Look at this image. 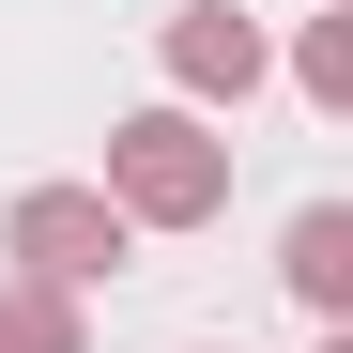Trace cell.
<instances>
[{"instance_id": "obj_3", "label": "cell", "mask_w": 353, "mask_h": 353, "mask_svg": "<svg viewBox=\"0 0 353 353\" xmlns=\"http://www.w3.org/2000/svg\"><path fill=\"white\" fill-rule=\"evenodd\" d=\"M169 77H185V92H246L261 77V31L230 16V0H215V16H169Z\"/></svg>"}, {"instance_id": "obj_1", "label": "cell", "mask_w": 353, "mask_h": 353, "mask_svg": "<svg viewBox=\"0 0 353 353\" xmlns=\"http://www.w3.org/2000/svg\"><path fill=\"white\" fill-rule=\"evenodd\" d=\"M215 200H230V154H215L200 123H169V108H154V123H123V139H108V215L185 230V215H215Z\"/></svg>"}, {"instance_id": "obj_4", "label": "cell", "mask_w": 353, "mask_h": 353, "mask_svg": "<svg viewBox=\"0 0 353 353\" xmlns=\"http://www.w3.org/2000/svg\"><path fill=\"white\" fill-rule=\"evenodd\" d=\"M276 276L338 323V307H353V215H338V200H307V215H292V246H276Z\"/></svg>"}, {"instance_id": "obj_6", "label": "cell", "mask_w": 353, "mask_h": 353, "mask_svg": "<svg viewBox=\"0 0 353 353\" xmlns=\"http://www.w3.org/2000/svg\"><path fill=\"white\" fill-rule=\"evenodd\" d=\"M307 92H323V108H353V16H323V31H307Z\"/></svg>"}, {"instance_id": "obj_7", "label": "cell", "mask_w": 353, "mask_h": 353, "mask_svg": "<svg viewBox=\"0 0 353 353\" xmlns=\"http://www.w3.org/2000/svg\"><path fill=\"white\" fill-rule=\"evenodd\" d=\"M0 353H16V338H0Z\"/></svg>"}, {"instance_id": "obj_5", "label": "cell", "mask_w": 353, "mask_h": 353, "mask_svg": "<svg viewBox=\"0 0 353 353\" xmlns=\"http://www.w3.org/2000/svg\"><path fill=\"white\" fill-rule=\"evenodd\" d=\"M0 338H16V353H77V307H62V292H16Z\"/></svg>"}, {"instance_id": "obj_2", "label": "cell", "mask_w": 353, "mask_h": 353, "mask_svg": "<svg viewBox=\"0 0 353 353\" xmlns=\"http://www.w3.org/2000/svg\"><path fill=\"white\" fill-rule=\"evenodd\" d=\"M16 261H31L46 292H92L108 261H123V215H108L92 185H31V200H16Z\"/></svg>"}]
</instances>
